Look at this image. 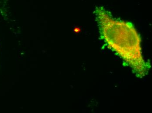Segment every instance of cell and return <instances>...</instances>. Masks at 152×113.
<instances>
[{"label": "cell", "instance_id": "obj_1", "mask_svg": "<svg viewBox=\"0 0 152 113\" xmlns=\"http://www.w3.org/2000/svg\"><path fill=\"white\" fill-rule=\"evenodd\" d=\"M101 39L115 52L138 78L148 73L151 66L143 59L140 35L133 25L113 17L103 7L94 12Z\"/></svg>", "mask_w": 152, "mask_h": 113}]
</instances>
